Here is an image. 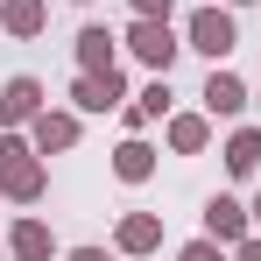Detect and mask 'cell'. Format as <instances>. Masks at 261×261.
I'll return each mask as SVG.
<instances>
[{"label":"cell","mask_w":261,"mask_h":261,"mask_svg":"<svg viewBox=\"0 0 261 261\" xmlns=\"http://www.w3.org/2000/svg\"><path fill=\"white\" fill-rule=\"evenodd\" d=\"M49 191V163L29 141V127H0V198L7 205H43Z\"/></svg>","instance_id":"obj_1"},{"label":"cell","mask_w":261,"mask_h":261,"mask_svg":"<svg viewBox=\"0 0 261 261\" xmlns=\"http://www.w3.org/2000/svg\"><path fill=\"white\" fill-rule=\"evenodd\" d=\"M184 49H198V57L226 64V57L240 49V21H233V7H226V0H212V7H191V14H184Z\"/></svg>","instance_id":"obj_2"},{"label":"cell","mask_w":261,"mask_h":261,"mask_svg":"<svg viewBox=\"0 0 261 261\" xmlns=\"http://www.w3.org/2000/svg\"><path fill=\"white\" fill-rule=\"evenodd\" d=\"M120 49H127L141 71H163V78H170V64L184 57V36H176L170 21H148V14H134V21H127V36H120Z\"/></svg>","instance_id":"obj_3"},{"label":"cell","mask_w":261,"mask_h":261,"mask_svg":"<svg viewBox=\"0 0 261 261\" xmlns=\"http://www.w3.org/2000/svg\"><path fill=\"white\" fill-rule=\"evenodd\" d=\"M120 106H127L120 64H113V71H78V78H71V113H120Z\"/></svg>","instance_id":"obj_4"},{"label":"cell","mask_w":261,"mask_h":261,"mask_svg":"<svg viewBox=\"0 0 261 261\" xmlns=\"http://www.w3.org/2000/svg\"><path fill=\"white\" fill-rule=\"evenodd\" d=\"M78 134H85V113H71V106H43V113L29 120V141H36L43 155H64V148H78Z\"/></svg>","instance_id":"obj_5"},{"label":"cell","mask_w":261,"mask_h":261,"mask_svg":"<svg viewBox=\"0 0 261 261\" xmlns=\"http://www.w3.org/2000/svg\"><path fill=\"white\" fill-rule=\"evenodd\" d=\"M205 233H212L219 247H240V240L254 233V212H247L240 198H226V191H212V198H205Z\"/></svg>","instance_id":"obj_6"},{"label":"cell","mask_w":261,"mask_h":261,"mask_svg":"<svg viewBox=\"0 0 261 261\" xmlns=\"http://www.w3.org/2000/svg\"><path fill=\"white\" fill-rule=\"evenodd\" d=\"M7 261H64V247H57V233H49L36 212H21L7 226Z\"/></svg>","instance_id":"obj_7"},{"label":"cell","mask_w":261,"mask_h":261,"mask_svg":"<svg viewBox=\"0 0 261 261\" xmlns=\"http://www.w3.org/2000/svg\"><path fill=\"white\" fill-rule=\"evenodd\" d=\"M247 99H254V92H247V78L219 71V64H212V78H205V92H198V106H205L212 120H240V113H247Z\"/></svg>","instance_id":"obj_8"},{"label":"cell","mask_w":261,"mask_h":261,"mask_svg":"<svg viewBox=\"0 0 261 261\" xmlns=\"http://www.w3.org/2000/svg\"><path fill=\"white\" fill-rule=\"evenodd\" d=\"M36 113H43V78L14 71V78L0 85V127H29Z\"/></svg>","instance_id":"obj_9"},{"label":"cell","mask_w":261,"mask_h":261,"mask_svg":"<svg viewBox=\"0 0 261 261\" xmlns=\"http://www.w3.org/2000/svg\"><path fill=\"white\" fill-rule=\"evenodd\" d=\"M163 247V212H120V226H113V254H155Z\"/></svg>","instance_id":"obj_10"},{"label":"cell","mask_w":261,"mask_h":261,"mask_svg":"<svg viewBox=\"0 0 261 261\" xmlns=\"http://www.w3.org/2000/svg\"><path fill=\"white\" fill-rule=\"evenodd\" d=\"M163 141H170V155H205L212 148V113L198 106V113H170L163 120Z\"/></svg>","instance_id":"obj_11"},{"label":"cell","mask_w":261,"mask_h":261,"mask_svg":"<svg viewBox=\"0 0 261 261\" xmlns=\"http://www.w3.org/2000/svg\"><path fill=\"white\" fill-rule=\"evenodd\" d=\"M71 57H78V71H113V64H120V36H113L106 21H85L78 43H71Z\"/></svg>","instance_id":"obj_12"},{"label":"cell","mask_w":261,"mask_h":261,"mask_svg":"<svg viewBox=\"0 0 261 261\" xmlns=\"http://www.w3.org/2000/svg\"><path fill=\"white\" fill-rule=\"evenodd\" d=\"M155 155H163V148H155L148 134H127V141L113 148V176H120V184H148V176H155Z\"/></svg>","instance_id":"obj_13"},{"label":"cell","mask_w":261,"mask_h":261,"mask_svg":"<svg viewBox=\"0 0 261 261\" xmlns=\"http://www.w3.org/2000/svg\"><path fill=\"white\" fill-rule=\"evenodd\" d=\"M0 29H7L14 43H36L49 29V0H0Z\"/></svg>","instance_id":"obj_14"},{"label":"cell","mask_w":261,"mask_h":261,"mask_svg":"<svg viewBox=\"0 0 261 261\" xmlns=\"http://www.w3.org/2000/svg\"><path fill=\"white\" fill-rule=\"evenodd\" d=\"M219 155H226V176H254L261 170V127H233Z\"/></svg>","instance_id":"obj_15"},{"label":"cell","mask_w":261,"mask_h":261,"mask_svg":"<svg viewBox=\"0 0 261 261\" xmlns=\"http://www.w3.org/2000/svg\"><path fill=\"white\" fill-rule=\"evenodd\" d=\"M176 261H233V247H219L212 233H198V240H184V247H176Z\"/></svg>","instance_id":"obj_16"},{"label":"cell","mask_w":261,"mask_h":261,"mask_svg":"<svg viewBox=\"0 0 261 261\" xmlns=\"http://www.w3.org/2000/svg\"><path fill=\"white\" fill-rule=\"evenodd\" d=\"M127 7H134V14H148V21H170V14H176V0H127Z\"/></svg>","instance_id":"obj_17"},{"label":"cell","mask_w":261,"mask_h":261,"mask_svg":"<svg viewBox=\"0 0 261 261\" xmlns=\"http://www.w3.org/2000/svg\"><path fill=\"white\" fill-rule=\"evenodd\" d=\"M64 261H113V247H64Z\"/></svg>","instance_id":"obj_18"},{"label":"cell","mask_w":261,"mask_h":261,"mask_svg":"<svg viewBox=\"0 0 261 261\" xmlns=\"http://www.w3.org/2000/svg\"><path fill=\"white\" fill-rule=\"evenodd\" d=\"M233 261H261V233H247V240L233 247Z\"/></svg>","instance_id":"obj_19"},{"label":"cell","mask_w":261,"mask_h":261,"mask_svg":"<svg viewBox=\"0 0 261 261\" xmlns=\"http://www.w3.org/2000/svg\"><path fill=\"white\" fill-rule=\"evenodd\" d=\"M247 212H254V233H261V191H254V205H247Z\"/></svg>","instance_id":"obj_20"},{"label":"cell","mask_w":261,"mask_h":261,"mask_svg":"<svg viewBox=\"0 0 261 261\" xmlns=\"http://www.w3.org/2000/svg\"><path fill=\"white\" fill-rule=\"evenodd\" d=\"M226 7H254V0H226Z\"/></svg>","instance_id":"obj_21"},{"label":"cell","mask_w":261,"mask_h":261,"mask_svg":"<svg viewBox=\"0 0 261 261\" xmlns=\"http://www.w3.org/2000/svg\"><path fill=\"white\" fill-rule=\"evenodd\" d=\"M0 261H7V240H0Z\"/></svg>","instance_id":"obj_22"},{"label":"cell","mask_w":261,"mask_h":261,"mask_svg":"<svg viewBox=\"0 0 261 261\" xmlns=\"http://www.w3.org/2000/svg\"><path fill=\"white\" fill-rule=\"evenodd\" d=\"M78 7H92V0H78Z\"/></svg>","instance_id":"obj_23"},{"label":"cell","mask_w":261,"mask_h":261,"mask_svg":"<svg viewBox=\"0 0 261 261\" xmlns=\"http://www.w3.org/2000/svg\"><path fill=\"white\" fill-rule=\"evenodd\" d=\"M254 92H261V85H254Z\"/></svg>","instance_id":"obj_24"}]
</instances>
